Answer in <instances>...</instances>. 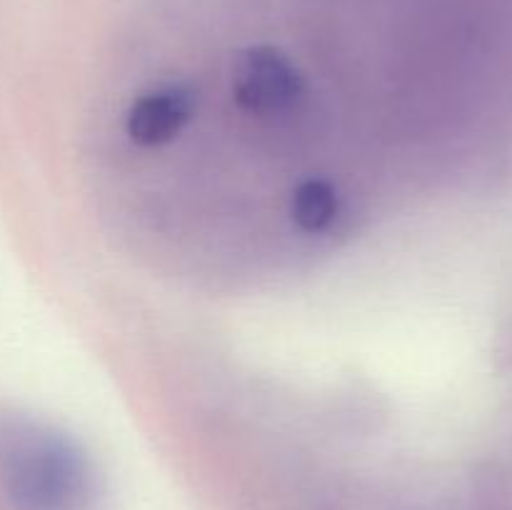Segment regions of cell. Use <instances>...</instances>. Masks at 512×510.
<instances>
[{
    "instance_id": "obj_1",
    "label": "cell",
    "mask_w": 512,
    "mask_h": 510,
    "mask_svg": "<svg viewBox=\"0 0 512 510\" xmlns=\"http://www.w3.org/2000/svg\"><path fill=\"white\" fill-rule=\"evenodd\" d=\"M0 490L13 510H90L95 493L73 443L20 418L0 420Z\"/></svg>"
}]
</instances>
